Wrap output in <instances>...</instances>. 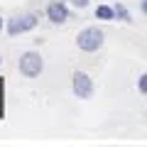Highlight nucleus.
Wrapping results in <instances>:
<instances>
[{"mask_svg":"<svg viewBox=\"0 0 147 147\" xmlns=\"http://www.w3.org/2000/svg\"><path fill=\"white\" fill-rule=\"evenodd\" d=\"M17 69H20V74L25 76V79H37V76L44 71L42 54L39 52H25L20 57V61H17Z\"/></svg>","mask_w":147,"mask_h":147,"instance_id":"obj_2","label":"nucleus"},{"mask_svg":"<svg viewBox=\"0 0 147 147\" xmlns=\"http://www.w3.org/2000/svg\"><path fill=\"white\" fill-rule=\"evenodd\" d=\"M113 10H115V17H120V20H130V12H127V7L125 5H115V7H113Z\"/></svg>","mask_w":147,"mask_h":147,"instance_id":"obj_8","label":"nucleus"},{"mask_svg":"<svg viewBox=\"0 0 147 147\" xmlns=\"http://www.w3.org/2000/svg\"><path fill=\"white\" fill-rule=\"evenodd\" d=\"M74 5L79 7V10H84V7H88V0H71Z\"/></svg>","mask_w":147,"mask_h":147,"instance_id":"obj_10","label":"nucleus"},{"mask_svg":"<svg viewBox=\"0 0 147 147\" xmlns=\"http://www.w3.org/2000/svg\"><path fill=\"white\" fill-rule=\"evenodd\" d=\"M96 17L110 22V20H115V10H113L110 5H98V7H96Z\"/></svg>","mask_w":147,"mask_h":147,"instance_id":"obj_6","label":"nucleus"},{"mask_svg":"<svg viewBox=\"0 0 147 147\" xmlns=\"http://www.w3.org/2000/svg\"><path fill=\"white\" fill-rule=\"evenodd\" d=\"M0 64H3V57H0Z\"/></svg>","mask_w":147,"mask_h":147,"instance_id":"obj_13","label":"nucleus"},{"mask_svg":"<svg viewBox=\"0 0 147 147\" xmlns=\"http://www.w3.org/2000/svg\"><path fill=\"white\" fill-rule=\"evenodd\" d=\"M37 15L34 12H25V15H15L5 22V30L10 37H17V34H25V32H32L37 27Z\"/></svg>","mask_w":147,"mask_h":147,"instance_id":"obj_3","label":"nucleus"},{"mask_svg":"<svg viewBox=\"0 0 147 147\" xmlns=\"http://www.w3.org/2000/svg\"><path fill=\"white\" fill-rule=\"evenodd\" d=\"M71 91H74L76 98H91V96H93V79H91L86 71H74Z\"/></svg>","mask_w":147,"mask_h":147,"instance_id":"obj_4","label":"nucleus"},{"mask_svg":"<svg viewBox=\"0 0 147 147\" xmlns=\"http://www.w3.org/2000/svg\"><path fill=\"white\" fill-rule=\"evenodd\" d=\"M5 118V76H0V120Z\"/></svg>","mask_w":147,"mask_h":147,"instance_id":"obj_7","label":"nucleus"},{"mask_svg":"<svg viewBox=\"0 0 147 147\" xmlns=\"http://www.w3.org/2000/svg\"><path fill=\"white\" fill-rule=\"evenodd\" d=\"M5 30V20H3V17H0V32Z\"/></svg>","mask_w":147,"mask_h":147,"instance_id":"obj_12","label":"nucleus"},{"mask_svg":"<svg viewBox=\"0 0 147 147\" xmlns=\"http://www.w3.org/2000/svg\"><path fill=\"white\" fill-rule=\"evenodd\" d=\"M137 91H140L142 96H147V74H142L140 79H137Z\"/></svg>","mask_w":147,"mask_h":147,"instance_id":"obj_9","label":"nucleus"},{"mask_svg":"<svg viewBox=\"0 0 147 147\" xmlns=\"http://www.w3.org/2000/svg\"><path fill=\"white\" fill-rule=\"evenodd\" d=\"M103 42H105V34L98 27H86V30H81L76 34V47L81 52H98L103 47Z\"/></svg>","mask_w":147,"mask_h":147,"instance_id":"obj_1","label":"nucleus"},{"mask_svg":"<svg viewBox=\"0 0 147 147\" xmlns=\"http://www.w3.org/2000/svg\"><path fill=\"white\" fill-rule=\"evenodd\" d=\"M47 20L54 22V25H64L69 20V7L64 5L61 0H52L47 5Z\"/></svg>","mask_w":147,"mask_h":147,"instance_id":"obj_5","label":"nucleus"},{"mask_svg":"<svg viewBox=\"0 0 147 147\" xmlns=\"http://www.w3.org/2000/svg\"><path fill=\"white\" fill-rule=\"evenodd\" d=\"M142 12L147 15V0H142Z\"/></svg>","mask_w":147,"mask_h":147,"instance_id":"obj_11","label":"nucleus"}]
</instances>
